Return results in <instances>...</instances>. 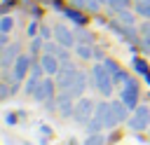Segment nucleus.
I'll use <instances>...</instances> for the list:
<instances>
[{
	"label": "nucleus",
	"instance_id": "3",
	"mask_svg": "<svg viewBox=\"0 0 150 145\" xmlns=\"http://www.w3.org/2000/svg\"><path fill=\"white\" fill-rule=\"evenodd\" d=\"M94 112H96V103L91 101V98H84V96H80L77 101H75V110H73V122L75 124H87L91 117H94Z\"/></svg>",
	"mask_w": 150,
	"mask_h": 145
},
{
	"label": "nucleus",
	"instance_id": "13",
	"mask_svg": "<svg viewBox=\"0 0 150 145\" xmlns=\"http://www.w3.org/2000/svg\"><path fill=\"white\" fill-rule=\"evenodd\" d=\"M75 51H77V56H80V58H91V56H94L91 47H87V44H77V47H75Z\"/></svg>",
	"mask_w": 150,
	"mask_h": 145
},
{
	"label": "nucleus",
	"instance_id": "17",
	"mask_svg": "<svg viewBox=\"0 0 150 145\" xmlns=\"http://www.w3.org/2000/svg\"><path fill=\"white\" fill-rule=\"evenodd\" d=\"M103 65H105V70H108V72H110V75H112V72H117V70H120V68H117V63H115V61H105V63H103Z\"/></svg>",
	"mask_w": 150,
	"mask_h": 145
},
{
	"label": "nucleus",
	"instance_id": "22",
	"mask_svg": "<svg viewBox=\"0 0 150 145\" xmlns=\"http://www.w3.org/2000/svg\"><path fill=\"white\" fill-rule=\"evenodd\" d=\"M148 143H150V129H148Z\"/></svg>",
	"mask_w": 150,
	"mask_h": 145
},
{
	"label": "nucleus",
	"instance_id": "8",
	"mask_svg": "<svg viewBox=\"0 0 150 145\" xmlns=\"http://www.w3.org/2000/svg\"><path fill=\"white\" fill-rule=\"evenodd\" d=\"M110 112L115 115V119H117L120 124L129 119V108L124 105V101H122V98H120V101H112V103H110Z\"/></svg>",
	"mask_w": 150,
	"mask_h": 145
},
{
	"label": "nucleus",
	"instance_id": "7",
	"mask_svg": "<svg viewBox=\"0 0 150 145\" xmlns=\"http://www.w3.org/2000/svg\"><path fill=\"white\" fill-rule=\"evenodd\" d=\"M52 96H54V82H52V80H42L33 98H35V101H42V103H47V101H52Z\"/></svg>",
	"mask_w": 150,
	"mask_h": 145
},
{
	"label": "nucleus",
	"instance_id": "14",
	"mask_svg": "<svg viewBox=\"0 0 150 145\" xmlns=\"http://www.w3.org/2000/svg\"><path fill=\"white\" fill-rule=\"evenodd\" d=\"M127 72H122V70H117V72H112V82H115V87H120V84H127Z\"/></svg>",
	"mask_w": 150,
	"mask_h": 145
},
{
	"label": "nucleus",
	"instance_id": "5",
	"mask_svg": "<svg viewBox=\"0 0 150 145\" xmlns=\"http://www.w3.org/2000/svg\"><path fill=\"white\" fill-rule=\"evenodd\" d=\"M84 89H87V75H84V72H77L75 80L70 82V87L66 89V94L73 96V98H80V96L84 94Z\"/></svg>",
	"mask_w": 150,
	"mask_h": 145
},
{
	"label": "nucleus",
	"instance_id": "6",
	"mask_svg": "<svg viewBox=\"0 0 150 145\" xmlns=\"http://www.w3.org/2000/svg\"><path fill=\"white\" fill-rule=\"evenodd\" d=\"M28 68H30V58H28V56H19V58L14 61V72H12V80H14V82H21V80L26 77Z\"/></svg>",
	"mask_w": 150,
	"mask_h": 145
},
{
	"label": "nucleus",
	"instance_id": "1",
	"mask_svg": "<svg viewBox=\"0 0 150 145\" xmlns=\"http://www.w3.org/2000/svg\"><path fill=\"white\" fill-rule=\"evenodd\" d=\"M91 82H94V87L98 89L101 96L108 98V96L112 94L115 82H112V75L105 70V65H94V70H91Z\"/></svg>",
	"mask_w": 150,
	"mask_h": 145
},
{
	"label": "nucleus",
	"instance_id": "2",
	"mask_svg": "<svg viewBox=\"0 0 150 145\" xmlns=\"http://www.w3.org/2000/svg\"><path fill=\"white\" fill-rule=\"evenodd\" d=\"M127 126H129L134 133L148 131V129H150V108H148V105H138L136 110H131V115H129V119H127Z\"/></svg>",
	"mask_w": 150,
	"mask_h": 145
},
{
	"label": "nucleus",
	"instance_id": "23",
	"mask_svg": "<svg viewBox=\"0 0 150 145\" xmlns=\"http://www.w3.org/2000/svg\"><path fill=\"white\" fill-rule=\"evenodd\" d=\"M145 77H148V84H150V75H145Z\"/></svg>",
	"mask_w": 150,
	"mask_h": 145
},
{
	"label": "nucleus",
	"instance_id": "12",
	"mask_svg": "<svg viewBox=\"0 0 150 145\" xmlns=\"http://www.w3.org/2000/svg\"><path fill=\"white\" fill-rule=\"evenodd\" d=\"M40 82H42L40 77H33V75H30V80L26 82V94H28V96H35V91H38V87H40Z\"/></svg>",
	"mask_w": 150,
	"mask_h": 145
},
{
	"label": "nucleus",
	"instance_id": "20",
	"mask_svg": "<svg viewBox=\"0 0 150 145\" xmlns=\"http://www.w3.org/2000/svg\"><path fill=\"white\" fill-rule=\"evenodd\" d=\"M127 2H129V0H110V5H112V7H117V9H122Z\"/></svg>",
	"mask_w": 150,
	"mask_h": 145
},
{
	"label": "nucleus",
	"instance_id": "21",
	"mask_svg": "<svg viewBox=\"0 0 150 145\" xmlns=\"http://www.w3.org/2000/svg\"><path fill=\"white\" fill-rule=\"evenodd\" d=\"M5 122H7V124H14V122H16V115H14V112H7V115H5Z\"/></svg>",
	"mask_w": 150,
	"mask_h": 145
},
{
	"label": "nucleus",
	"instance_id": "4",
	"mask_svg": "<svg viewBox=\"0 0 150 145\" xmlns=\"http://www.w3.org/2000/svg\"><path fill=\"white\" fill-rule=\"evenodd\" d=\"M120 98L124 101V105H127L129 110H136V108H138V84H136L134 80H127Z\"/></svg>",
	"mask_w": 150,
	"mask_h": 145
},
{
	"label": "nucleus",
	"instance_id": "15",
	"mask_svg": "<svg viewBox=\"0 0 150 145\" xmlns=\"http://www.w3.org/2000/svg\"><path fill=\"white\" fill-rule=\"evenodd\" d=\"M14 56H16V47H9V49L5 51V56H2V65H9Z\"/></svg>",
	"mask_w": 150,
	"mask_h": 145
},
{
	"label": "nucleus",
	"instance_id": "24",
	"mask_svg": "<svg viewBox=\"0 0 150 145\" xmlns=\"http://www.w3.org/2000/svg\"><path fill=\"white\" fill-rule=\"evenodd\" d=\"M138 2H150V0H138Z\"/></svg>",
	"mask_w": 150,
	"mask_h": 145
},
{
	"label": "nucleus",
	"instance_id": "19",
	"mask_svg": "<svg viewBox=\"0 0 150 145\" xmlns=\"http://www.w3.org/2000/svg\"><path fill=\"white\" fill-rule=\"evenodd\" d=\"M9 28H12V19L5 16V19H2V33H9Z\"/></svg>",
	"mask_w": 150,
	"mask_h": 145
},
{
	"label": "nucleus",
	"instance_id": "18",
	"mask_svg": "<svg viewBox=\"0 0 150 145\" xmlns=\"http://www.w3.org/2000/svg\"><path fill=\"white\" fill-rule=\"evenodd\" d=\"M138 12H141L143 16H150V5H148V2H138Z\"/></svg>",
	"mask_w": 150,
	"mask_h": 145
},
{
	"label": "nucleus",
	"instance_id": "11",
	"mask_svg": "<svg viewBox=\"0 0 150 145\" xmlns=\"http://www.w3.org/2000/svg\"><path fill=\"white\" fill-rule=\"evenodd\" d=\"M103 143H105L103 133H87V138H84L82 145H103Z\"/></svg>",
	"mask_w": 150,
	"mask_h": 145
},
{
	"label": "nucleus",
	"instance_id": "9",
	"mask_svg": "<svg viewBox=\"0 0 150 145\" xmlns=\"http://www.w3.org/2000/svg\"><path fill=\"white\" fill-rule=\"evenodd\" d=\"M40 63H42V68H45L47 75H56V72L61 70V68H59V58H56L54 54H45Z\"/></svg>",
	"mask_w": 150,
	"mask_h": 145
},
{
	"label": "nucleus",
	"instance_id": "16",
	"mask_svg": "<svg viewBox=\"0 0 150 145\" xmlns=\"http://www.w3.org/2000/svg\"><path fill=\"white\" fill-rule=\"evenodd\" d=\"M134 68H136V70H138L141 75H150V72H148V65H145V63H143L141 58H134Z\"/></svg>",
	"mask_w": 150,
	"mask_h": 145
},
{
	"label": "nucleus",
	"instance_id": "10",
	"mask_svg": "<svg viewBox=\"0 0 150 145\" xmlns=\"http://www.w3.org/2000/svg\"><path fill=\"white\" fill-rule=\"evenodd\" d=\"M56 40H59L61 44H66V47L73 44V35H70V30L63 28V26H56Z\"/></svg>",
	"mask_w": 150,
	"mask_h": 145
}]
</instances>
